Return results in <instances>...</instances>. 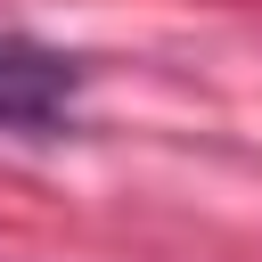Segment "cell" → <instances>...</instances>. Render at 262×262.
<instances>
[{
    "label": "cell",
    "instance_id": "1",
    "mask_svg": "<svg viewBox=\"0 0 262 262\" xmlns=\"http://www.w3.org/2000/svg\"><path fill=\"white\" fill-rule=\"evenodd\" d=\"M82 90V66L49 41H25V33H0V123L8 131H57L66 106Z\"/></svg>",
    "mask_w": 262,
    "mask_h": 262
}]
</instances>
